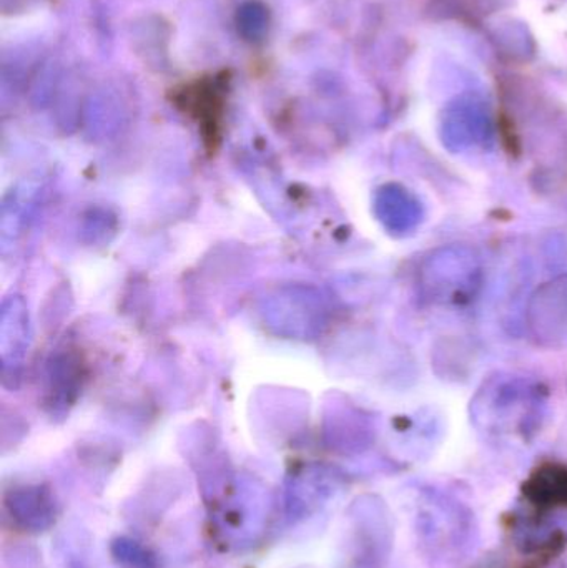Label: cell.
Returning <instances> with one entry per match:
<instances>
[{"mask_svg": "<svg viewBox=\"0 0 567 568\" xmlns=\"http://www.w3.org/2000/svg\"><path fill=\"white\" fill-rule=\"evenodd\" d=\"M415 523L419 540L436 556L462 552L473 536V514L455 497L432 490L416 499Z\"/></svg>", "mask_w": 567, "mask_h": 568, "instance_id": "cell-1", "label": "cell"}, {"mask_svg": "<svg viewBox=\"0 0 567 568\" xmlns=\"http://www.w3.org/2000/svg\"><path fill=\"white\" fill-rule=\"evenodd\" d=\"M523 499L536 517L567 509V467L561 464L538 467L523 486Z\"/></svg>", "mask_w": 567, "mask_h": 568, "instance_id": "cell-2", "label": "cell"}, {"mask_svg": "<svg viewBox=\"0 0 567 568\" xmlns=\"http://www.w3.org/2000/svg\"><path fill=\"white\" fill-rule=\"evenodd\" d=\"M355 523L365 557L375 562L386 559L392 547V524L385 504L375 497H363L355 506Z\"/></svg>", "mask_w": 567, "mask_h": 568, "instance_id": "cell-3", "label": "cell"}, {"mask_svg": "<svg viewBox=\"0 0 567 568\" xmlns=\"http://www.w3.org/2000/svg\"><path fill=\"white\" fill-rule=\"evenodd\" d=\"M6 507L10 519L16 520L22 529L33 532L47 529L55 519V503L40 487L10 494V497H6Z\"/></svg>", "mask_w": 567, "mask_h": 568, "instance_id": "cell-4", "label": "cell"}, {"mask_svg": "<svg viewBox=\"0 0 567 568\" xmlns=\"http://www.w3.org/2000/svg\"><path fill=\"white\" fill-rule=\"evenodd\" d=\"M482 568H506V567H503V566H485V567H482ZM518 568H536V567H533V566H523V567H518Z\"/></svg>", "mask_w": 567, "mask_h": 568, "instance_id": "cell-5", "label": "cell"}]
</instances>
